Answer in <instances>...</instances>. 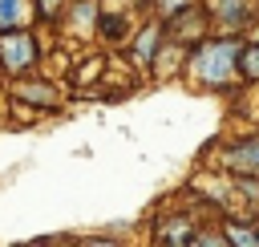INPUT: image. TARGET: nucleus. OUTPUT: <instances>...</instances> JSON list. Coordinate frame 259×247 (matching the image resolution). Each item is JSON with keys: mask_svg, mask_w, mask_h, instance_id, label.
I'll use <instances>...</instances> for the list:
<instances>
[{"mask_svg": "<svg viewBox=\"0 0 259 247\" xmlns=\"http://www.w3.org/2000/svg\"><path fill=\"white\" fill-rule=\"evenodd\" d=\"M239 40H202L190 57V73L202 85H227L239 73Z\"/></svg>", "mask_w": 259, "mask_h": 247, "instance_id": "f257e3e1", "label": "nucleus"}, {"mask_svg": "<svg viewBox=\"0 0 259 247\" xmlns=\"http://www.w3.org/2000/svg\"><path fill=\"white\" fill-rule=\"evenodd\" d=\"M36 65V40L28 28H4L0 32V69L24 77Z\"/></svg>", "mask_w": 259, "mask_h": 247, "instance_id": "f03ea898", "label": "nucleus"}, {"mask_svg": "<svg viewBox=\"0 0 259 247\" xmlns=\"http://www.w3.org/2000/svg\"><path fill=\"white\" fill-rule=\"evenodd\" d=\"M202 28H206V16H202L194 4L182 8V12H174V16H166V32H170L174 45H182V40H198Z\"/></svg>", "mask_w": 259, "mask_h": 247, "instance_id": "7ed1b4c3", "label": "nucleus"}, {"mask_svg": "<svg viewBox=\"0 0 259 247\" xmlns=\"http://www.w3.org/2000/svg\"><path fill=\"white\" fill-rule=\"evenodd\" d=\"M223 166L235 170V174H259V134H251L239 146H231L223 154Z\"/></svg>", "mask_w": 259, "mask_h": 247, "instance_id": "20e7f679", "label": "nucleus"}, {"mask_svg": "<svg viewBox=\"0 0 259 247\" xmlns=\"http://www.w3.org/2000/svg\"><path fill=\"white\" fill-rule=\"evenodd\" d=\"M12 97L16 101H28V105H57V89L49 81H16L12 85Z\"/></svg>", "mask_w": 259, "mask_h": 247, "instance_id": "39448f33", "label": "nucleus"}, {"mask_svg": "<svg viewBox=\"0 0 259 247\" xmlns=\"http://www.w3.org/2000/svg\"><path fill=\"white\" fill-rule=\"evenodd\" d=\"M32 4H36V0H0V32H4V28H24V24L36 16Z\"/></svg>", "mask_w": 259, "mask_h": 247, "instance_id": "423d86ee", "label": "nucleus"}, {"mask_svg": "<svg viewBox=\"0 0 259 247\" xmlns=\"http://www.w3.org/2000/svg\"><path fill=\"white\" fill-rule=\"evenodd\" d=\"M158 239L162 243H198V235H194V223L190 219H162L158 223Z\"/></svg>", "mask_w": 259, "mask_h": 247, "instance_id": "0eeeda50", "label": "nucleus"}, {"mask_svg": "<svg viewBox=\"0 0 259 247\" xmlns=\"http://www.w3.org/2000/svg\"><path fill=\"white\" fill-rule=\"evenodd\" d=\"M158 40H162V28H158V24H146V28L138 32L134 61H138V65H150V61H154V49H158Z\"/></svg>", "mask_w": 259, "mask_h": 247, "instance_id": "6e6552de", "label": "nucleus"}, {"mask_svg": "<svg viewBox=\"0 0 259 247\" xmlns=\"http://www.w3.org/2000/svg\"><path fill=\"white\" fill-rule=\"evenodd\" d=\"M214 16H219L227 28H239V24L251 20V8H247L243 0H219V4H214Z\"/></svg>", "mask_w": 259, "mask_h": 247, "instance_id": "1a4fd4ad", "label": "nucleus"}, {"mask_svg": "<svg viewBox=\"0 0 259 247\" xmlns=\"http://www.w3.org/2000/svg\"><path fill=\"white\" fill-rule=\"evenodd\" d=\"M227 243L255 247V243H259V227H247V223H227Z\"/></svg>", "mask_w": 259, "mask_h": 247, "instance_id": "9d476101", "label": "nucleus"}, {"mask_svg": "<svg viewBox=\"0 0 259 247\" xmlns=\"http://www.w3.org/2000/svg\"><path fill=\"white\" fill-rule=\"evenodd\" d=\"M239 73H243L247 81H259V45L239 49Z\"/></svg>", "mask_w": 259, "mask_h": 247, "instance_id": "9b49d317", "label": "nucleus"}, {"mask_svg": "<svg viewBox=\"0 0 259 247\" xmlns=\"http://www.w3.org/2000/svg\"><path fill=\"white\" fill-rule=\"evenodd\" d=\"M194 0H158V12L162 16H174V12H182V8H190Z\"/></svg>", "mask_w": 259, "mask_h": 247, "instance_id": "f8f14e48", "label": "nucleus"}]
</instances>
